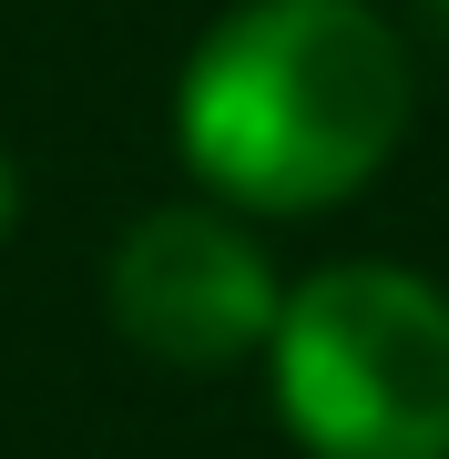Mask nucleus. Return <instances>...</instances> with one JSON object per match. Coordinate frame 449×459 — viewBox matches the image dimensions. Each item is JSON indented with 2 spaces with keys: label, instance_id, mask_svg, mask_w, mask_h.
Returning a JSON list of instances; mask_svg holds the SVG:
<instances>
[{
  "label": "nucleus",
  "instance_id": "f257e3e1",
  "mask_svg": "<svg viewBox=\"0 0 449 459\" xmlns=\"http://www.w3.org/2000/svg\"><path fill=\"white\" fill-rule=\"evenodd\" d=\"M419 82L367 0H246L174 82L184 164L246 214H316L409 143Z\"/></svg>",
  "mask_w": 449,
  "mask_h": 459
},
{
  "label": "nucleus",
  "instance_id": "f03ea898",
  "mask_svg": "<svg viewBox=\"0 0 449 459\" xmlns=\"http://www.w3.org/2000/svg\"><path fill=\"white\" fill-rule=\"evenodd\" d=\"M276 398L316 459H449V296L409 265H327L276 307Z\"/></svg>",
  "mask_w": 449,
  "mask_h": 459
},
{
  "label": "nucleus",
  "instance_id": "7ed1b4c3",
  "mask_svg": "<svg viewBox=\"0 0 449 459\" xmlns=\"http://www.w3.org/2000/svg\"><path fill=\"white\" fill-rule=\"evenodd\" d=\"M276 276L215 204H164L113 246V327L164 368H235L276 327Z\"/></svg>",
  "mask_w": 449,
  "mask_h": 459
},
{
  "label": "nucleus",
  "instance_id": "20e7f679",
  "mask_svg": "<svg viewBox=\"0 0 449 459\" xmlns=\"http://www.w3.org/2000/svg\"><path fill=\"white\" fill-rule=\"evenodd\" d=\"M11 214H21V174H11V153H0V235H11Z\"/></svg>",
  "mask_w": 449,
  "mask_h": 459
}]
</instances>
